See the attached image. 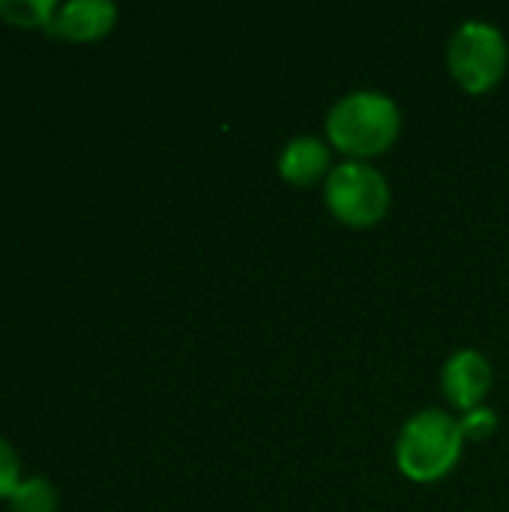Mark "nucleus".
Instances as JSON below:
<instances>
[{
  "label": "nucleus",
  "mask_w": 509,
  "mask_h": 512,
  "mask_svg": "<svg viewBox=\"0 0 509 512\" xmlns=\"http://www.w3.org/2000/svg\"><path fill=\"white\" fill-rule=\"evenodd\" d=\"M441 387H444L447 402L459 408L462 414L486 405V396L492 390V366L486 354L474 348H462L450 354L441 369Z\"/></svg>",
  "instance_id": "obj_5"
},
{
  "label": "nucleus",
  "mask_w": 509,
  "mask_h": 512,
  "mask_svg": "<svg viewBox=\"0 0 509 512\" xmlns=\"http://www.w3.org/2000/svg\"><path fill=\"white\" fill-rule=\"evenodd\" d=\"M465 438L459 420L447 411L426 408L414 414L396 438V468L405 480L429 486L453 474L462 459Z\"/></svg>",
  "instance_id": "obj_2"
},
{
  "label": "nucleus",
  "mask_w": 509,
  "mask_h": 512,
  "mask_svg": "<svg viewBox=\"0 0 509 512\" xmlns=\"http://www.w3.org/2000/svg\"><path fill=\"white\" fill-rule=\"evenodd\" d=\"M18 486H21V459L15 447L6 438H0V501H9Z\"/></svg>",
  "instance_id": "obj_11"
},
{
  "label": "nucleus",
  "mask_w": 509,
  "mask_h": 512,
  "mask_svg": "<svg viewBox=\"0 0 509 512\" xmlns=\"http://www.w3.org/2000/svg\"><path fill=\"white\" fill-rule=\"evenodd\" d=\"M330 171H333L330 144L315 135L291 138L279 153V177L288 186H312L318 180H327Z\"/></svg>",
  "instance_id": "obj_7"
},
{
  "label": "nucleus",
  "mask_w": 509,
  "mask_h": 512,
  "mask_svg": "<svg viewBox=\"0 0 509 512\" xmlns=\"http://www.w3.org/2000/svg\"><path fill=\"white\" fill-rule=\"evenodd\" d=\"M330 216L348 228H372L390 210V183L369 162H339L324 180Z\"/></svg>",
  "instance_id": "obj_4"
},
{
  "label": "nucleus",
  "mask_w": 509,
  "mask_h": 512,
  "mask_svg": "<svg viewBox=\"0 0 509 512\" xmlns=\"http://www.w3.org/2000/svg\"><path fill=\"white\" fill-rule=\"evenodd\" d=\"M402 132L399 105L378 90H357L339 99L327 114V144L351 162L387 153Z\"/></svg>",
  "instance_id": "obj_1"
},
{
  "label": "nucleus",
  "mask_w": 509,
  "mask_h": 512,
  "mask_svg": "<svg viewBox=\"0 0 509 512\" xmlns=\"http://www.w3.org/2000/svg\"><path fill=\"white\" fill-rule=\"evenodd\" d=\"M60 3L57 0H0V18L21 30H45L51 27Z\"/></svg>",
  "instance_id": "obj_8"
},
{
  "label": "nucleus",
  "mask_w": 509,
  "mask_h": 512,
  "mask_svg": "<svg viewBox=\"0 0 509 512\" xmlns=\"http://www.w3.org/2000/svg\"><path fill=\"white\" fill-rule=\"evenodd\" d=\"M57 489L45 477H30L21 480L15 495L6 501L9 512H57Z\"/></svg>",
  "instance_id": "obj_9"
},
{
  "label": "nucleus",
  "mask_w": 509,
  "mask_h": 512,
  "mask_svg": "<svg viewBox=\"0 0 509 512\" xmlns=\"http://www.w3.org/2000/svg\"><path fill=\"white\" fill-rule=\"evenodd\" d=\"M447 66H450L453 81L465 93L483 96L495 90L507 75V36L495 24L471 18L453 33L447 45Z\"/></svg>",
  "instance_id": "obj_3"
},
{
  "label": "nucleus",
  "mask_w": 509,
  "mask_h": 512,
  "mask_svg": "<svg viewBox=\"0 0 509 512\" xmlns=\"http://www.w3.org/2000/svg\"><path fill=\"white\" fill-rule=\"evenodd\" d=\"M117 24V6L108 0H72L60 3L48 33L66 42H99Z\"/></svg>",
  "instance_id": "obj_6"
},
{
  "label": "nucleus",
  "mask_w": 509,
  "mask_h": 512,
  "mask_svg": "<svg viewBox=\"0 0 509 512\" xmlns=\"http://www.w3.org/2000/svg\"><path fill=\"white\" fill-rule=\"evenodd\" d=\"M459 429H462V438L465 441H489L498 432V414L492 408L480 405V408L465 411L459 417Z\"/></svg>",
  "instance_id": "obj_10"
}]
</instances>
